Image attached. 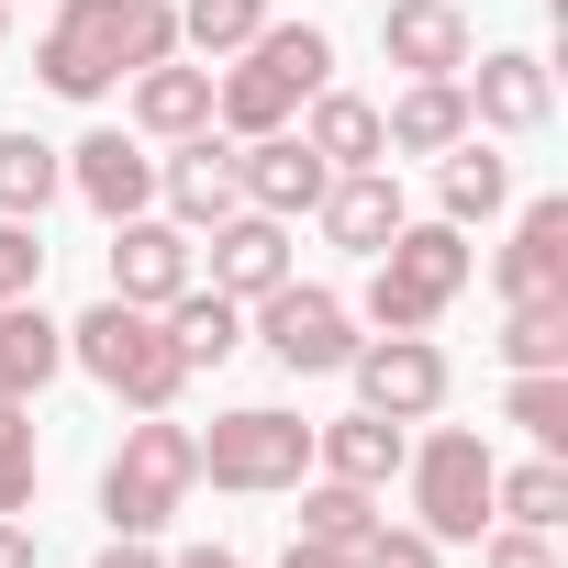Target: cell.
<instances>
[{"mask_svg":"<svg viewBox=\"0 0 568 568\" xmlns=\"http://www.w3.org/2000/svg\"><path fill=\"white\" fill-rule=\"evenodd\" d=\"M379 134H390V156H446V145L479 134V123H468V90H457V79H413V90L379 112Z\"/></svg>","mask_w":568,"mask_h":568,"instance_id":"obj_21","label":"cell"},{"mask_svg":"<svg viewBox=\"0 0 568 568\" xmlns=\"http://www.w3.org/2000/svg\"><path fill=\"white\" fill-rule=\"evenodd\" d=\"M68 368H90L112 402H134V413H168L179 390H190V357H179V335H168V313H145V302H90L79 324H68Z\"/></svg>","mask_w":568,"mask_h":568,"instance_id":"obj_3","label":"cell"},{"mask_svg":"<svg viewBox=\"0 0 568 568\" xmlns=\"http://www.w3.org/2000/svg\"><path fill=\"white\" fill-rule=\"evenodd\" d=\"M156 57H179V0H57V23L34 45V79L57 101H101Z\"/></svg>","mask_w":568,"mask_h":568,"instance_id":"obj_1","label":"cell"},{"mask_svg":"<svg viewBox=\"0 0 568 568\" xmlns=\"http://www.w3.org/2000/svg\"><path fill=\"white\" fill-rule=\"evenodd\" d=\"M68 190H79L101 223L156 212V156H145V134H79V145H68Z\"/></svg>","mask_w":568,"mask_h":568,"instance_id":"obj_12","label":"cell"},{"mask_svg":"<svg viewBox=\"0 0 568 568\" xmlns=\"http://www.w3.org/2000/svg\"><path fill=\"white\" fill-rule=\"evenodd\" d=\"M34 501V402H0V513Z\"/></svg>","mask_w":568,"mask_h":568,"instance_id":"obj_32","label":"cell"},{"mask_svg":"<svg viewBox=\"0 0 568 568\" xmlns=\"http://www.w3.org/2000/svg\"><path fill=\"white\" fill-rule=\"evenodd\" d=\"M256 23H267V0H179V45H201V57L256 45Z\"/></svg>","mask_w":568,"mask_h":568,"instance_id":"obj_31","label":"cell"},{"mask_svg":"<svg viewBox=\"0 0 568 568\" xmlns=\"http://www.w3.org/2000/svg\"><path fill=\"white\" fill-rule=\"evenodd\" d=\"M346 379H357V413H390V424L446 413V346L435 335H357Z\"/></svg>","mask_w":568,"mask_h":568,"instance_id":"obj_9","label":"cell"},{"mask_svg":"<svg viewBox=\"0 0 568 568\" xmlns=\"http://www.w3.org/2000/svg\"><path fill=\"white\" fill-rule=\"evenodd\" d=\"M291 278V223L278 212H223L212 223V291L223 302H267Z\"/></svg>","mask_w":568,"mask_h":568,"instance_id":"obj_14","label":"cell"},{"mask_svg":"<svg viewBox=\"0 0 568 568\" xmlns=\"http://www.w3.org/2000/svg\"><path fill=\"white\" fill-rule=\"evenodd\" d=\"M335 79V34L313 23H256V45H234V68L212 79V123L245 145V134H278L313 90Z\"/></svg>","mask_w":568,"mask_h":568,"instance_id":"obj_2","label":"cell"},{"mask_svg":"<svg viewBox=\"0 0 568 568\" xmlns=\"http://www.w3.org/2000/svg\"><path fill=\"white\" fill-rule=\"evenodd\" d=\"M0 45H12V0H0Z\"/></svg>","mask_w":568,"mask_h":568,"instance_id":"obj_39","label":"cell"},{"mask_svg":"<svg viewBox=\"0 0 568 568\" xmlns=\"http://www.w3.org/2000/svg\"><path fill=\"white\" fill-rule=\"evenodd\" d=\"M479 568H557V546L535 524H479Z\"/></svg>","mask_w":568,"mask_h":568,"instance_id":"obj_34","label":"cell"},{"mask_svg":"<svg viewBox=\"0 0 568 568\" xmlns=\"http://www.w3.org/2000/svg\"><path fill=\"white\" fill-rule=\"evenodd\" d=\"M457 90H468V123H490V134H535V123L557 112V90H546V57H524V45H501V57H468V68H457Z\"/></svg>","mask_w":568,"mask_h":568,"instance_id":"obj_11","label":"cell"},{"mask_svg":"<svg viewBox=\"0 0 568 568\" xmlns=\"http://www.w3.org/2000/svg\"><path fill=\"white\" fill-rule=\"evenodd\" d=\"M402 468H413V524H424L435 546H479V524H490V468H501V457H490L468 424H435Z\"/></svg>","mask_w":568,"mask_h":568,"instance_id":"obj_7","label":"cell"},{"mask_svg":"<svg viewBox=\"0 0 568 568\" xmlns=\"http://www.w3.org/2000/svg\"><path fill=\"white\" fill-rule=\"evenodd\" d=\"M313 212H324V234H335L346 256H379V245H390V234L413 223V212H402V179H390V168H335Z\"/></svg>","mask_w":568,"mask_h":568,"instance_id":"obj_17","label":"cell"},{"mask_svg":"<svg viewBox=\"0 0 568 568\" xmlns=\"http://www.w3.org/2000/svg\"><path fill=\"white\" fill-rule=\"evenodd\" d=\"M278 568H357L346 546H313V535H291V557H278Z\"/></svg>","mask_w":568,"mask_h":568,"instance_id":"obj_37","label":"cell"},{"mask_svg":"<svg viewBox=\"0 0 568 568\" xmlns=\"http://www.w3.org/2000/svg\"><path fill=\"white\" fill-rule=\"evenodd\" d=\"M501 368H568V302H513Z\"/></svg>","mask_w":568,"mask_h":568,"instance_id":"obj_30","label":"cell"},{"mask_svg":"<svg viewBox=\"0 0 568 568\" xmlns=\"http://www.w3.org/2000/svg\"><path fill=\"white\" fill-rule=\"evenodd\" d=\"M490 278H501V302H568V201H524Z\"/></svg>","mask_w":568,"mask_h":568,"instance_id":"obj_15","label":"cell"},{"mask_svg":"<svg viewBox=\"0 0 568 568\" xmlns=\"http://www.w3.org/2000/svg\"><path fill=\"white\" fill-rule=\"evenodd\" d=\"M168 568H245V557H234V546H179Z\"/></svg>","mask_w":568,"mask_h":568,"instance_id":"obj_38","label":"cell"},{"mask_svg":"<svg viewBox=\"0 0 568 568\" xmlns=\"http://www.w3.org/2000/svg\"><path fill=\"white\" fill-rule=\"evenodd\" d=\"M90 568H168V557H156V535H112Z\"/></svg>","mask_w":568,"mask_h":568,"instance_id":"obj_35","label":"cell"},{"mask_svg":"<svg viewBox=\"0 0 568 568\" xmlns=\"http://www.w3.org/2000/svg\"><path fill=\"white\" fill-rule=\"evenodd\" d=\"M0 568H45V546H34V535H23L12 513H0Z\"/></svg>","mask_w":568,"mask_h":568,"instance_id":"obj_36","label":"cell"},{"mask_svg":"<svg viewBox=\"0 0 568 568\" xmlns=\"http://www.w3.org/2000/svg\"><path fill=\"white\" fill-rule=\"evenodd\" d=\"M501 424H524V435H535V457H568V368H513Z\"/></svg>","mask_w":568,"mask_h":568,"instance_id":"obj_28","label":"cell"},{"mask_svg":"<svg viewBox=\"0 0 568 568\" xmlns=\"http://www.w3.org/2000/svg\"><path fill=\"white\" fill-rule=\"evenodd\" d=\"M379 57L413 68V79H457L468 68V12L457 0H390L379 12Z\"/></svg>","mask_w":568,"mask_h":568,"instance_id":"obj_18","label":"cell"},{"mask_svg":"<svg viewBox=\"0 0 568 568\" xmlns=\"http://www.w3.org/2000/svg\"><path fill=\"white\" fill-rule=\"evenodd\" d=\"M190 490H201V435L168 424V413H145L112 446V468H101V524L112 535H168L190 513Z\"/></svg>","mask_w":568,"mask_h":568,"instance_id":"obj_5","label":"cell"},{"mask_svg":"<svg viewBox=\"0 0 568 568\" xmlns=\"http://www.w3.org/2000/svg\"><path fill=\"white\" fill-rule=\"evenodd\" d=\"M34 278H45V234L0 212V313H12V302H34Z\"/></svg>","mask_w":568,"mask_h":568,"instance_id":"obj_33","label":"cell"},{"mask_svg":"<svg viewBox=\"0 0 568 568\" xmlns=\"http://www.w3.org/2000/svg\"><path fill=\"white\" fill-rule=\"evenodd\" d=\"M468 267H479V256H468V223H446V212H435V223H402V234L368 256V302H357V313H368L379 335H424V324L468 291Z\"/></svg>","mask_w":568,"mask_h":568,"instance_id":"obj_4","label":"cell"},{"mask_svg":"<svg viewBox=\"0 0 568 568\" xmlns=\"http://www.w3.org/2000/svg\"><path fill=\"white\" fill-rule=\"evenodd\" d=\"M302 468H313V424L278 413V402H245V413H223V424L201 435V479H212V490H245V501L302 490Z\"/></svg>","mask_w":568,"mask_h":568,"instance_id":"obj_6","label":"cell"},{"mask_svg":"<svg viewBox=\"0 0 568 568\" xmlns=\"http://www.w3.org/2000/svg\"><path fill=\"white\" fill-rule=\"evenodd\" d=\"M302 145L324 156V168H390V134H379V101H357V90H313V123H302Z\"/></svg>","mask_w":568,"mask_h":568,"instance_id":"obj_20","label":"cell"},{"mask_svg":"<svg viewBox=\"0 0 568 568\" xmlns=\"http://www.w3.org/2000/svg\"><path fill=\"white\" fill-rule=\"evenodd\" d=\"M435 201H446V223H490V212L513 201V156H490L479 134H457L446 168H435Z\"/></svg>","mask_w":568,"mask_h":568,"instance_id":"obj_24","label":"cell"},{"mask_svg":"<svg viewBox=\"0 0 568 568\" xmlns=\"http://www.w3.org/2000/svg\"><path fill=\"white\" fill-rule=\"evenodd\" d=\"M156 201H168V223H179V234H212L223 212H245V190H234V156H223L212 134H179V156L156 168Z\"/></svg>","mask_w":568,"mask_h":568,"instance_id":"obj_16","label":"cell"},{"mask_svg":"<svg viewBox=\"0 0 568 568\" xmlns=\"http://www.w3.org/2000/svg\"><path fill=\"white\" fill-rule=\"evenodd\" d=\"M134 134H156V145L212 134V68H179V57L134 68Z\"/></svg>","mask_w":568,"mask_h":568,"instance_id":"obj_19","label":"cell"},{"mask_svg":"<svg viewBox=\"0 0 568 568\" xmlns=\"http://www.w3.org/2000/svg\"><path fill=\"white\" fill-rule=\"evenodd\" d=\"M57 190H68V145H45V134H0V212L34 223Z\"/></svg>","mask_w":568,"mask_h":568,"instance_id":"obj_27","label":"cell"},{"mask_svg":"<svg viewBox=\"0 0 568 568\" xmlns=\"http://www.w3.org/2000/svg\"><path fill=\"white\" fill-rule=\"evenodd\" d=\"M256 313V346L291 368V379H335L346 357H357V313L335 302V291H302V278H278L267 302H245Z\"/></svg>","mask_w":568,"mask_h":568,"instance_id":"obj_8","label":"cell"},{"mask_svg":"<svg viewBox=\"0 0 568 568\" xmlns=\"http://www.w3.org/2000/svg\"><path fill=\"white\" fill-rule=\"evenodd\" d=\"M179 291H190V234H179L168 212H123V223H112V302L168 313Z\"/></svg>","mask_w":568,"mask_h":568,"instance_id":"obj_10","label":"cell"},{"mask_svg":"<svg viewBox=\"0 0 568 568\" xmlns=\"http://www.w3.org/2000/svg\"><path fill=\"white\" fill-rule=\"evenodd\" d=\"M168 335H179L190 368H223V357L245 346V302H223V291H201V278H190V291L168 302Z\"/></svg>","mask_w":568,"mask_h":568,"instance_id":"obj_25","label":"cell"},{"mask_svg":"<svg viewBox=\"0 0 568 568\" xmlns=\"http://www.w3.org/2000/svg\"><path fill=\"white\" fill-rule=\"evenodd\" d=\"M490 513H501V524H535V535H557V524H568V457L490 468Z\"/></svg>","mask_w":568,"mask_h":568,"instance_id":"obj_26","label":"cell"},{"mask_svg":"<svg viewBox=\"0 0 568 568\" xmlns=\"http://www.w3.org/2000/svg\"><path fill=\"white\" fill-rule=\"evenodd\" d=\"M302 535L357 557V546L379 535V490H357V479H313V490H302Z\"/></svg>","mask_w":568,"mask_h":568,"instance_id":"obj_29","label":"cell"},{"mask_svg":"<svg viewBox=\"0 0 568 568\" xmlns=\"http://www.w3.org/2000/svg\"><path fill=\"white\" fill-rule=\"evenodd\" d=\"M324 156L291 134V123H278V134H245V156H234V190H245V212H278V223H291V212H313L324 201Z\"/></svg>","mask_w":568,"mask_h":568,"instance_id":"obj_13","label":"cell"},{"mask_svg":"<svg viewBox=\"0 0 568 568\" xmlns=\"http://www.w3.org/2000/svg\"><path fill=\"white\" fill-rule=\"evenodd\" d=\"M313 457H324V479L390 490V468H402L413 446H402V424H390V413H346V424H313Z\"/></svg>","mask_w":568,"mask_h":568,"instance_id":"obj_22","label":"cell"},{"mask_svg":"<svg viewBox=\"0 0 568 568\" xmlns=\"http://www.w3.org/2000/svg\"><path fill=\"white\" fill-rule=\"evenodd\" d=\"M57 368H68V324H45L34 302H12V313H0V402H34Z\"/></svg>","mask_w":568,"mask_h":568,"instance_id":"obj_23","label":"cell"}]
</instances>
